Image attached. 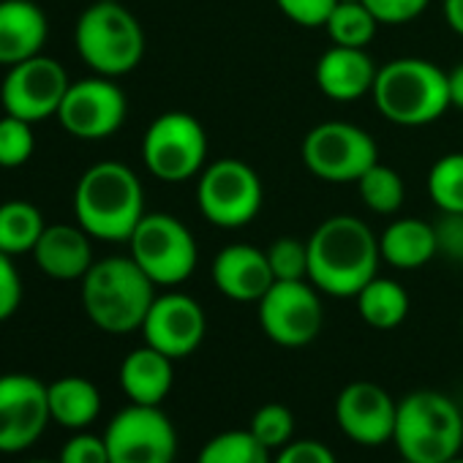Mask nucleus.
I'll use <instances>...</instances> for the list:
<instances>
[{
    "label": "nucleus",
    "instance_id": "1",
    "mask_svg": "<svg viewBox=\"0 0 463 463\" xmlns=\"http://www.w3.org/2000/svg\"><path fill=\"white\" fill-rule=\"evenodd\" d=\"M379 262V238L357 215H330L308 238V281L330 298H354Z\"/></svg>",
    "mask_w": 463,
    "mask_h": 463
},
{
    "label": "nucleus",
    "instance_id": "2",
    "mask_svg": "<svg viewBox=\"0 0 463 463\" xmlns=\"http://www.w3.org/2000/svg\"><path fill=\"white\" fill-rule=\"evenodd\" d=\"M77 223L96 241L128 243L145 215V191L137 172L120 161H99L74 188Z\"/></svg>",
    "mask_w": 463,
    "mask_h": 463
},
{
    "label": "nucleus",
    "instance_id": "3",
    "mask_svg": "<svg viewBox=\"0 0 463 463\" xmlns=\"http://www.w3.org/2000/svg\"><path fill=\"white\" fill-rule=\"evenodd\" d=\"M153 300L156 284L131 257L99 260L82 279V308L88 319L109 335L142 330Z\"/></svg>",
    "mask_w": 463,
    "mask_h": 463
},
{
    "label": "nucleus",
    "instance_id": "4",
    "mask_svg": "<svg viewBox=\"0 0 463 463\" xmlns=\"http://www.w3.org/2000/svg\"><path fill=\"white\" fill-rule=\"evenodd\" d=\"M373 104L395 126H428L449 109L447 71L422 58H395L376 71Z\"/></svg>",
    "mask_w": 463,
    "mask_h": 463
},
{
    "label": "nucleus",
    "instance_id": "5",
    "mask_svg": "<svg viewBox=\"0 0 463 463\" xmlns=\"http://www.w3.org/2000/svg\"><path fill=\"white\" fill-rule=\"evenodd\" d=\"M392 441L411 463H444L460 455L463 414L444 392L414 390L398 401Z\"/></svg>",
    "mask_w": 463,
    "mask_h": 463
},
{
    "label": "nucleus",
    "instance_id": "6",
    "mask_svg": "<svg viewBox=\"0 0 463 463\" xmlns=\"http://www.w3.org/2000/svg\"><path fill=\"white\" fill-rule=\"evenodd\" d=\"M74 47L93 74L118 80L142 63L145 31L118 0H96L77 20Z\"/></svg>",
    "mask_w": 463,
    "mask_h": 463
},
{
    "label": "nucleus",
    "instance_id": "7",
    "mask_svg": "<svg viewBox=\"0 0 463 463\" xmlns=\"http://www.w3.org/2000/svg\"><path fill=\"white\" fill-rule=\"evenodd\" d=\"M131 260L156 287H177L196 270V241L191 229L169 213H145L128 238Z\"/></svg>",
    "mask_w": 463,
    "mask_h": 463
},
{
    "label": "nucleus",
    "instance_id": "8",
    "mask_svg": "<svg viewBox=\"0 0 463 463\" xmlns=\"http://www.w3.org/2000/svg\"><path fill=\"white\" fill-rule=\"evenodd\" d=\"M265 202V188L254 166L241 158H218L199 172L196 207L221 229L249 226Z\"/></svg>",
    "mask_w": 463,
    "mask_h": 463
},
{
    "label": "nucleus",
    "instance_id": "9",
    "mask_svg": "<svg viewBox=\"0 0 463 463\" xmlns=\"http://www.w3.org/2000/svg\"><path fill=\"white\" fill-rule=\"evenodd\" d=\"M142 161L161 183H185L204 169V126L183 109L158 115L142 137Z\"/></svg>",
    "mask_w": 463,
    "mask_h": 463
},
{
    "label": "nucleus",
    "instance_id": "10",
    "mask_svg": "<svg viewBox=\"0 0 463 463\" xmlns=\"http://www.w3.org/2000/svg\"><path fill=\"white\" fill-rule=\"evenodd\" d=\"M300 156L306 169L325 183H357L379 161V147L360 126L327 120L306 134Z\"/></svg>",
    "mask_w": 463,
    "mask_h": 463
},
{
    "label": "nucleus",
    "instance_id": "11",
    "mask_svg": "<svg viewBox=\"0 0 463 463\" xmlns=\"http://www.w3.org/2000/svg\"><path fill=\"white\" fill-rule=\"evenodd\" d=\"M104 441L109 463H175L177 455V430L161 406L120 409L109 420Z\"/></svg>",
    "mask_w": 463,
    "mask_h": 463
},
{
    "label": "nucleus",
    "instance_id": "12",
    "mask_svg": "<svg viewBox=\"0 0 463 463\" xmlns=\"http://www.w3.org/2000/svg\"><path fill=\"white\" fill-rule=\"evenodd\" d=\"M257 311L262 333L284 349L308 346L325 322L319 289L311 281H276L257 303Z\"/></svg>",
    "mask_w": 463,
    "mask_h": 463
},
{
    "label": "nucleus",
    "instance_id": "13",
    "mask_svg": "<svg viewBox=\"0 0 463 463\" xmlns=\"http://www.w3.org/2000/svg\"><path fill=\"white\" fill-rule=\"evenodd\" d=\"M69 85V74L55 58L36 55L9 66L4 82H0V107L12 118L42 123L58 115Z\"/></svg>",
    "mask_w": 463,
    "mask_h": 463
},
{
    "label": "nucleus",
    "instance_id": "14",
    "mask_svg": "<svg viewBox=\"0 0 463 463\" xmlns=\"http://www.w3.org/2000/svg\"><path fill=\"white\" fill-rule=\"evenodd\" d=\"M126 112L128 101L118 82L96 74L69 85V93L58 109V120L74 139L99 142L120 131Z\"/></svg>",
    "mask_w": 463,
    "mask_h": 463
},
{
    "label": "nucleus",
    "instance_id": "15",
    "mask_svg": "<svg viewBox=\"0 0 463 463\" xmlns=\"http://www.w3.org/2000/svg\"><path fill=\"white\" fill-rule=\"evenodd\" d=\"M50 422V398L42 379L31 373L0 376V452H25L42 439Z\"/></svg>",
    "mask_w": 463,
    "mask_h": 463
},
{
    "label": "nucleus",
    "instance_id": "16",
    "mask_svg": "<svg viewBox=\"0 0 463 463\" xmlns=\"http://www.w3.org/2000/svg\"><path fill=\"white\" fill-rule=\"evenodd\" d=\"M207 333V317L204 308L183 292H166L156 295L145 322L142 335L145 344L164 352L172 360H183L194 354Z\"/></svg>",
    "mask_w": 463,
    "mask_h": 463
},
{
    "label": "nucleus",
    "instance_id": "17",
    "mask_svg": "<svg viewBox=\"0 0 463 463\" xmlns=\"http://www.w3.org/2000/svg\"><path fill=\"white\" fill-rule=\"evenodd\" d=\"M398 403L376 382H349L335 398V422L346 439L363 447L392 441Z\"/></svg>",
    "mask_w": 463,
    "mask_h": 463
},
{
    "label": "nucleus",
    "instance_id": "18",
    "mask_svg": "<svg viewBox=\"0 0 463 463\" xmlns=\"http://www.w3.org/2000/svg\"><path fill=\"white\" fill-rule=\"evenodd\" d=\"M210 279L223 298L235 303H260L276 284L268 251L249 243H232L221 249L210 265Z\"/></svg>",
    "mask_w": 463,
    "mask_h": 463
},
{
    "label": "nucleus",
    "instance_id": "19",
    "mask_svg": "<svg viewBox=\"0 0 463 463\" xmlns=\"http://www.w3.org/2000/svg\"><path fill=\"white\" fill-rule=\"evenodd\" d=\"M39 270L55 281H82L93 268L90 235L77 223H52L42 232L33 249Z\"/></svg>",
    "mask_w": 463,
    "mask_h": 463
},
{
    "label": "nucleus",
    "instance_id": "20",
    "mask_svg": "<svg viewBox=\"0 0 463 463\" xmlns=\"http://www.w3.org/2000/svg\"><path fill=\"white\" fill-rule=\"evenodd\" d=\"M379 66L365 50L333 44L317 63V85L330 101H357L373 90Z\"/></svg>",
    "mask_w": 463,
    "mask_h": 463
},
{
    "label": "nucleus",
    "instance_id": "21",
    "mask_svg": "<svg viewBox=\"0 0 463 463\" xmlns=\"http://www.w3.org/2000/svg\"><path fill=\"white\" fill-rule=\"evenodd\" d=\"M47 14L33 0H0V66H17L42 55L47 44Z\"/></svg>",
    "mask_w": 463,
    "mask_h": 463
},
{
    "label": "nucleus",
    "instance_id": "22",
    "mask_svg": "<svg viewBox=\"0 0 463 463\" xmlns=\"http://www.w3.org/2000/svg\"><path fill=\"white\" fill-rule=\"evenodd\" d=\"M175 384V360L153 346H139L120 363V387L131 403L161 406Z\"/></svg>",
    "mask_w": 463,
    "mask_h": 463
},
{
    "label": "nucleus",
    "instance_id": "23",
    "mask_svg": "<svg viewBox=\"0 0 463 463\" xmlns=\"http://www.w3.org/2000/svg\"><path fill=\"white\" fill-rule=\"evenodd\" d=\"M382 262L395 270L425 268L436 254V229L420 218H398L379 235Z\"/></svg>",
    "mask_w": 463,
    "mask_h": 463
},
{
    "label": "nucleus",
    "instance_id": "24",
    "mask_svg": "<svg viewBox=\"0 0 463 463\" xmlns=\"http://www.w3.org/2000/svg\"><path fill=\"white\" fill-rule=\"evenodd\" d=\"M47 398L52 422L69 430H85L101 411V392L85 376H61L50 382Z\"/></svg>",
    "mask_w": 463,
    "mask_h": 463
},
{
    "label": "nucleus",
    "instance_id": "25",
    "mask_svg": "<svg viewBox=\"0 0 463 463\" xmlns=\"http://www.w3.org/2000/svg\"><path fill=\"white\" fill-rule=\"evenodd\" d=\"M354 300L363 322L373 330H395L409 314V295L392 279H371Z\"/></svg>",
    "mask_w": 463,
    "mask_h": 463
},
{
    "label": "nucleus",
    "instance_id": "26",
    "mask_svg": "<svg viewBox=\"0 0 463 463\" xmlns=\"http://www.w3.org/2000/svg\"><path fill=\"white\" fill-rule=\"evenodd\" d=\"M44 229L47 223L36 204L25 199H12L0 204V251L4 254H33Z\"/></svg>",
    "mask_w": 463,
    "mask_h": 463
},
{
    "label": "nucleus",
    "instance_id": "27",
    "mask_svg": "<svg viewBox=\"0 0 463 463\" xmlns=\"http://www.w3.org/2000/svg\"><path fill=\"white\" fill-rule=\"evenodd\" d=\"M196 463H273V458L249 428H235L213 436L199 449Z\"/></svg>",
    "mask_w": 463,
    "mask_h": 463
},
{
    "label": "nucleus",
    "instance_id": "28",
    "mask_svg": "<svg viewBox=\"0 0 463 463\" xmlns=\"http://www.w3.org/2000/svg\"><path fill=\"white\" fill-rule=\"evenodd\" d=\"M376 28L379 20L368 12L365 4H335V9L325 23V31L333 44L357 47V50H365L373 42Z\"/></svg>",
    "mask_w": 463,
    "mask_h": 463
},
{
    "label": "nucleus",
    "instance_id": "29",
    "mask_svg": "<svg viewBox=\"0 0 463 463\" xmlns=\"http://www.w3.org/2000/svg\"><path fill=\"white\" fill-rule=\"evenodd\" d=\"M357 191H360V199L368 210L379 213V215H392L401 210L403 199H406V185H403V177L376 161L360 180H357Z\"/></svg>",
    "mask_w": 463,
    "mask_h": 463
},
{
    "label": "nucleus",
    "instance_id": "30",
    "mask_svg": "<svg viewBox=\"0 0 463 463\" xmlns=\"http://www.w3.org/2000/svg\"><path fill=\"white\" fill-rule=\"evenodd\" d=\"M428 196L441 213H463V153H447L430 166Z\"/></svg>",
    "mask_w": 463,
    "mask_h": 463
},
{
    "label": "nucleus",
    "instance_id": "31",
    "mask_svg": "<svg viewBox=\"0 0 463 463\" xmlns=\"http://www.w3.org/2000/svg\"><path fill=\"white\" fill-rule=\"evenodd\" d=\"M249 430L273 452L287 447L295 436V414L284 403H265L254 411Z\"/></svg>",
    "mask_w": 463,
    "mask_h": 463
},
{
    "label": "nucleus",
    "instance_id": "32",
    "mask_svg": "<svg viewBox=\"0 0 463 463\" xmlns=\"http://www.w3.org/2000/svg\"><path fill=\"white\" fill-rule=\"evenodd\" d=\"M33 150H36L33 123L12 115L0 118V166L17 169L31 161Z\"/></svg>",
    "mask_w": 463,
    "mask_h": 463
},
{
    "label": "nucleus",
    "instance_id": "33",
    "mask_svg": "<svg viewBox=\"0 0 463 463\" xmlns=\"http://www.w3.org/2000/svg\"><path fill=\"white\" fill-rule=\"evenodd\" d=\"M276 281H308V243L300 238H279L268 249Z\"/></svg>",
    "mask_w": 463,
    "mask_h": 463
},
{
    "label": "nucleus",
    "instance_id": "34",
    "mask_svg": "<svg viewBox=\"0 0 463 463\" xmlns=\"http://www.w3.org/2000/svg\"><path fill=\"white\" fill-rule=\"evenodd\" d=\"M335 4L338 0H276L281 14L300 28H325Z\"/></svg>",
    "mask_w": 463,
    "mask_h": 463
},
{
    "label": "nucleus",
    "instance_id": "35",
    "mask_svg": "<svg viewBox=\"0 0 463 463\" xmlns=\"http://www.w3.org/2000/svg\"><path fill=\"white\" fill-rule=\"evenodd\" d=\"M58 463H109V449L104 436L77 430L61 449Z\"/></svg>",
    "mask_w": 463,
    "mask_h": 463
},
{
    "label": "nucleus",
    "instance_id": "36",
    "mask_svg": "<svg viewBox=\"0 0 463 463\" xmlns=\"http://www.w3.org/2000/svg\"><path fill=\"white\" fill-rule=\"evenodd\" d=\"M363 4L379 25H406L428 9L430 0H363Z\"/></svg>",
    "mask_w": 463,
    "mask_h": 463
},
{
    "label": "nucleus",
    "instance_id": "37",
    "mask_svg": "<svg viewBox=\"0 0 463 463\" xmlns=\"http://www.w3.org/2000/svg\"><path fill=\"white\" fill-rule=\"evenodd\" d=\"M23 303V279L9 254L0 251V322H6L17 314Z\"/></svg>",
    "mask_w": 463,
    "mask_h": 463
},
{
    "label": "nucleus",
    "instance_id": "38",
    "mask_svg": "<svg viewBox=\"0 0 463 463\" xmlns=\"http://www.w3.org/2000/svg\"><path fill=\"white\" fill-rule=\"evenodd\" d=\"M436 229V249L452 262H463V213H441Z\"/></svg>",
    "mask_w": 463,
    "mask_h": 463
},
{
    "label": "nucleus",
    "instance_id": "39",
    "mask_svg": "<svg viewBox=\"0 0 463 463\" xmlns=\"http://www.w3.org/2000/svg\"><path fill=\"white\" fill-rule=\"evenodd\" d=\"M273 463H338L333 449L317 439H292L287 447H281L273 458Z\"/></svg>",
    "mask_w": 463,
    "mask_h": 463
},
{
    "label": "nucleus",
    "instance_id": "40",
    "mask_svg": "<svg viewBox=\"0 0 463 463\" xmlns=\"http://www.w3.org/2000/svg\"><path fill=\"white\" fill-rule=\"evenodd\" d=\"M447 88H449V107L463 109V63L452 66V71H447Z\"/></svg>",
    "mask_w": 463,
    "mask_h": 463
},
{
    "label": "nucleus",
    "instance_id": "41",
    "mask_svg": "<svg viewBox=\"0 0 463 463\" xmlns=\"http://www.w3.org/2000/svg\"><path fill=\"white\" fill-rule=\"evenodd\" d=\"M444 20L452 33L463 36V0H444Z\"/></svg>",
    "mask_w": 463,
    "mask_h": 463
},
{
    "label": "nucleus",
    "instance_id": "42",
    "mask_svg": "<svg viewBox=\"0 0 463 463\" xmlns=\"http://www.w3.org/2000/svg\"><path fill=\"white\" fill-rule=\"evenodd\" d=\"M444 463H463V458H460V455H455V458H449V460H444Z\"/></svg>",
    "mask_w": 463,
    "mask_h": 463
},
{
    "label": "nucleus",
    "instance_id": "43",
    "mask_svg": "<svg viewBox=\"0 0 463 463\" xmlns=\"http://www.w3.org/2000/svg\"><path fill=\"white\" fill-rule=\"evenodd\" d=\"M338 4H363V0H338Z\"/></svg>",
    "mask_w": 463,
    "mask_h": 463
},
{
    "label": "nucleus",
    "instance_id": "44",
    "mask_svg": "<svg viewBox=\"0 0 463 463\" xmlns=\"http://www.w3.org/2000/svg\"><path fill=\"white\" fill-rule=\"evenodd\" d=\"M28 463H58V460H28Z\"/></svg>",
    "mask_w": 463,
    "mask_h": 463
},
{
    "label": "nucleus",
    "instance_id": "45",
    "mask_svg": "<svg viewBox=\"0 0 463 463\" xmlns=\"http://www.w3.org/2000/svg\"><path fill=\"white\" fill-rule=\"evenodd\" d=\"M398 463H411V460H406V458H401V460H398Z\"/></svg>",
    "mask_w": 463,
    "mask_h": 463
}]
</instances>
